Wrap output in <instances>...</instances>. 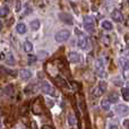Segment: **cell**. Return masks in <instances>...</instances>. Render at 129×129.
Returning a JSON list of instances; mask_svg holds the SVG:
<instances>
[{"label": "cell", "mask_w": 129, "mask_h": 129, "mask_svg": "<svg viewBox=\"0 0 129 129\" xmlns=\"http://www.w3.org/2000/svg\"><path fill=\"white\" fill-rule=\"evenodd\" d=\"M69 38H70V32L68 29H61V31L57 32L56 35H54V40L58 43L67 42L69 40Z\"/></svg>", "instance_id": "7a4b0ae2"}, {"label": "cell", "mask_w": 129, "mask_h": 129, "mask_svg": "<svg viewBox=\"0 0 129 129\" xmlns=\"http://www.w3.org/2000/svg\"><path fill=\"white\" fill-rule=\"evenodd\" d=\"M2 27H4V23H2L1 20H0V31L2 29Z\"/></svg>", "instance_id": "f546056e"}, {"label": "cell", "mask_w": 129, "mask_h": 129, "mask_svg": "<svg viewBox=\"0 0 129 129\" xmlns=\"http://www.w3.org/2000/svg\"><path fill=\"white\" fill-rule=\"evenodd\" d=\"M9 7L7 6H2L0 7V17H7L9 15Z\"/></svg>", "instance_id": "5bb4252c"}, {"label": "cell", "mask_w": 129, "mask_h": 129, "mask_svg": "<svg viewBox=\"0 0 129 129\" xmlns=\"http://www.w3.org/2000/svg\"><path fill=\"white\" fill-rule=\"evenodd\" d=\"M20 9H22V1H17L16 2V11L19 13Z\"/></svg>", "instance_id": "d4e9b609"}, {"label": "cell", "mask_w": 129, "mask_h": 129, "mask_svg": "<svg viewBox=\"0 0 129 129\" xmlns=\"http://www.w3.org/2000/svg\"><path fill=\"white\" fill-rule=\"evenodd\" d=\"M2 128V122H1V120H0V129Z\"/></svg>", "instance_id": "4dcf8cb0"}, {"label": "cell", "mask_w": 129, "mask_h": 129, "mask_svg": "<svg viewBox=\"0 0 129 129\" xmlns=\"http://www.w3.org/2000/svg\"><path fill=\"white\" fill-rule=\"evenodd\" d=\"M98 87L103 92V93H104V92L108 89V84H107V82H104V80H101V82L99 83V86H98Z\"/></svg>", "instance_id": "d6986e66"}, {"label": "cell", "mask_w": 129, "mask_h": 129, "mask_svg": "<svg viewBox=\"0 0 129 129\" xmlns=\"http://www.w3.org/2000/svg\"><path fill=\"white\" fill-rule=\"evenodd\" d=\"M120 64H121V67H122V68L125 69V70L129 69V61L127 60V59L121 58V59H120Z\"/></svg>", "instance_id": "ffe728a7"}, {"label": "cell", "mask_w": 129, "mask_h": 129, "mask_svg": "<svg viewBox=\"0 0 129 129\" xmlns=\"http://www.w3.org/2000/svg\"><path fill=\"white\" fill-rule=\"evenodd\" d=\"M110 103H111V102H113V103H117V102H118V96H117V95H111V96H110Z\"/></svg>", "instance_id": "484cf974"}, {"label": "cell", "mask_w": 129, "mask_h": 129, "mask_svg": "<svg viewBox=\"0 0 129 129\" xmlns=\"http://www.w3.org/2000/svg\"><path fill=\"white\" fill-rule=\"evenodd\" d=\"M57 83H58V85H59L60 87H64V86L67 85L66 80H64L62 77H60V76H58V77H57Z\"/></svg>", "instance_id": "44dd1931"}, {"label": "cell", "mask_w": 129, "mask_h": 129, "mask_svg": "<svg viewBox=\"0 0 129 129\" xmlns=\"http://www.w3.org/2000/svg\"><path fill=\"white\" fill-rule=\"evenodd\" d=\"M109 129H118V126H116V125H111Z\"/></svg>", "instance_id": "f1b7e54d"}, {"label": "cell", "mask_w": 129, "mask_h": 129, "mask_svg": "<svg viewBox=\"0 0 129 129\" xmlns=\"http://www.w3.org/2000/svg\"><path fill=\"white\" fill-rule=\"evenodd\" d=\"M40 88L43 93L49 94V95H56V89L53 88V86L49 84L47 82H41L40 83Z\"/></svg>", "instance_id": "277c9868"}, {"label": "cell", "mask_w": 129, "mask_h": 129, "mask_svg": "<svg viewBox=\"0 0 129 129\" xmlns=\"http://www.w3.org/2000/svg\"><path fill=\"white\" fill-rule=\"evenodd\" d=\"M19 77L22 78V80H28L32 77V73L28 69H22L19 70Z\"/></svg>", "instance_id": "9c48e42d"}, {"label": "cell", "mask_w": 129, "mask_h": 129, "mask_svg": "<svg viewBox=\"0 0 129 129\" xmlns=\"http://www.w3.org/2000/svg\"><path fill=\"white\" fill-rule=\"evenodd\" d=\"M40 26H41V23H40V20L39 19H34V20H32L31 22L32 31H38V29L40 28Z\"/></svg>", "instance_id": "2e32d148"}, {"label": "cell", "mask_w": 129, "mask_h": 129, "mask_svg": "<svg viewBox=\"0 0 129 129\" xmlns=\"http://www.w3.org/2000/svg\"><path fill=\"white\" fill-rule=\"evenodd\" d=\"M68 60L73 63H80L83 61V57L78 52H70L68 54Z\"/></svg>", "instance_id": "5b68a950"}, {"label": "cell", "mask_w": 129, "mask_h": 129, "mask_svg": "<svg viewBox=\"0 0 129 129\" xmlns=\"http://www.w3.org/2000/svg\"><path fill=\"white\" fill-rule=\"evenodd\" d=\"M92 94H93L94 96H95V98H99V96H101L103 94V92L101 91L100 88H99V87H95V88L93 89V91H92Z\"/></svg>", "instance_id": "7402d4cb"}, {"label": "cell", "mask_w": 129, "mask_h": 129, "mask_svg": "<svg viewBox=\"0 0 129 129\" xmlns=\"http://www.w3.org/2000/svg\"><path fill=\"white\" fill-rule=\"evenodd\" d=\"M101 107H102V109L104 111H109L110 108H111V103H110V101L108 99H104V100L101 101Z\"/></svg>", "instance_id": "7c38bea8"}, {"label": "cell", "mask_w": 129, "mask_h": 129, "mask_svg": "<svg viewBox=\"0 0 129 129\" xmlns=\"http://www.w3.org/2000/svg\"><path fill=\"white\" fill-rule=\"evenodd\" d=\"M83 25H84L85 31L88 32V33H94L95 32V22H94L93 17H91V16H85L84 19H83Z\"/></svg>", "instance_id": "6da1fadb"}, {"label": "cell", "mask_w": 129, "mask_h": 129, "mask_svg": "<svg viewBox=\"0 0 129 129\" xmlns=\"http://www.w3.org/2000/svg\"><path fill=\"white\" fill-rule=\"evenodd\" d=\"M116 112L117 114L121 117H125V116H128L129 114V107L126 104H119L116 107Z\"/></svg>", "instance_id": "8992f818"}, {"label": "cell", "mask_w": 129, "mask_h": 129, "mask_svg": "<svg viewBox=\"0 0 129 129\" xmlns=\"http://www.w3.org/2000/svg\"><path fill=\"white\" fill-rule=\"evenodd\" d=\"M59 18L62 20L64 24L73 25V17H71L69 14H67V13H60V14H59Z\"/></svg>", "instance_id": "ba28073f"}, {"label": "cell", "mask_w": 129, "mask_h": 129, "mask_svg": "<svg viewBox=\"0 0 129 129\" xmlns=\"http://www.w3.org/2000/svg\"><path fill=\"white\" fill-rule=\"evenodd\" d=\"M67 122H68V125L70 126V127H75L76 123H77V120H76L75 116H74V113H68L67 114Z\"/></svg>", "instance_id": "30bf717a"}, {"label": "cell", "mask_w": 129, "mask_h": 129, "mask_svg": "<svg viewBox=\"0 0 129 129\" xmlns=\"http://www.w3.org/2000/svg\"><path fill=\"white\" fill-rule=\"evenodd\" d=\"M5 59H6L7 63H8V64H10V66H13V64H15V58H14V56H13V54L8 53V54H7V56H6V54H5Z\"/></svg>", "instance_id": "e0dca14e"}, {"label": "cell", "mask_w": 129, "mask_h": 129, "mask_svg": "<svg viewBox=\"0 0 129 129\" xmlns=\"http://www.w3.org/2000/svg\"><path fill=\"white\" fill-rule=\"evenodd\" d=\"M13 88H14L13 85H8V86H6V87H5V93L8 94V95H9V94H11V92H13Z\"/></svg>", "instance_id": "603a6c76"}, {"label": "cell", "mask_w": 129, "mask_h": 129, "mask_svg": "<svg viewBox=\"0 0 129 129\" xmlns=\"http://www.w3.org/2000/svg\"><path fill=\"white\" fill-rule=\"evenodd\" d=\"M111 17H112V19H113L114 22H117V23L123 22V15H122V13H121L119 9H114V10L112 11Z\"/></svg>", "instance_id": "52a82bcc"}, {"label": "cell", "mask_w": 129, "mask_h": 129, "mask_svg": "<svg viewBox=\"0 0 129 129\" xmlns=\"http://www.w3.org/2000/svg\"><path fill=\"white\" fill-rule=\"evenodd\" d=\"M42 129H54L52 126H50V125H45V126H43Z\"/></svg>", "instance_id": "4316f807"}, {"label": "cell", "mask_w": 129, "mask_h": 129, "mask_svg": "<svg viewBox=\"0 0 129 129\" xmlns=\"http://www.w3.org/2000/svg\"><path fill=\"white\" fill-rule=\"evenodd\" d=\"M35 61H36V57L35 56H28V63L29 64L34 63Z\"/></svg>", "instance_id": "cb8c5ba5"}, {"label": "cell", "mask_w": 129, "mask_h": 129, "mask_svg": "<svg viewBox=\"0 0 129 129\" xmlns=\"http://www.w3.org/2000/svg\"><path fill=\"white\" fill-rule=\"evenodd\" d=\"M101 26H102L103 29H107V31H111V29L113 28V25H112V23L109 22V20H103L102 24H101Z\"/></svg>", "instance_id": "4fadbf2b"}, {"label": "cell", "mask_w": 129, "mask_h": 129, "mask_svg": "<svg viewBox=\"0 0 129 129\" xmlns=\"http://www.w3.org/2000/svg\"><path fill=\"white\" fill-rule=\"evenodd\" d=\"M23 48H24V51L27 52V53H29V52L33 51V44H32L31 42H28V41L24 42V44H23Z\"/></svg>", "instance_id": "9a60e30c"}, {"label": "cell", "mask_w": 129, "mask_h": 129, "mask_svg": "<svg viewBox=\"0 0 129 129\" xmlns=\"http://www.w3.org/2000/svg\"><path fill=\"white\" fill-rule=\"evenodd\" d=\"M79 33V32H78ZM78 45L82 50H88L89 49V39L87 35L85 34H82L79 33L78 35Z\"/></svg>", "instance_id": "3957f363"}, {"label": "cell", "mask_w": 129, "mask_h": 129, "mask_svg": "<svg viewBox=\"0 0 129 129\" xmlns=\"http://www.w3.org/2000/svg\"><path fill=\"white\" fill-rule=\"evenodd\" d=\"M16 31L19 34H25L27 31V27L24 23H19V24H17V26H16Z\"/></svg>", "instance_id": "8fae6325"}, {"label": "cell", "mask_w": 129, "mask_h": 129, "mask_svg": "<svg viewBox=\"0 0 129 129\" xmlns=\"http://www.w3.org/2000/svg\"><path fill=\"white\" fill-rule=\"evenodd\" d=\"M121 95L125 101L129 102V88H122L121 89Z\"/></svg>", "instance_id": "ac0fdd59"}, {"label": "cell", "mask_w": 129, "mask_h": 129, "mask_svg": "<svg viewBox=\"0 0 129 129\" xmlns=\"http://www.w3.org/2000/svg\"><path fill=\"white\" fill-rule=\"evenodd\" d=\"M47 103H48V105H50V107H53V105H54V102H53V101H49V100H48L47 101Z\"/></svg>", "instance_id": "83f0119b"}]
</instances>
